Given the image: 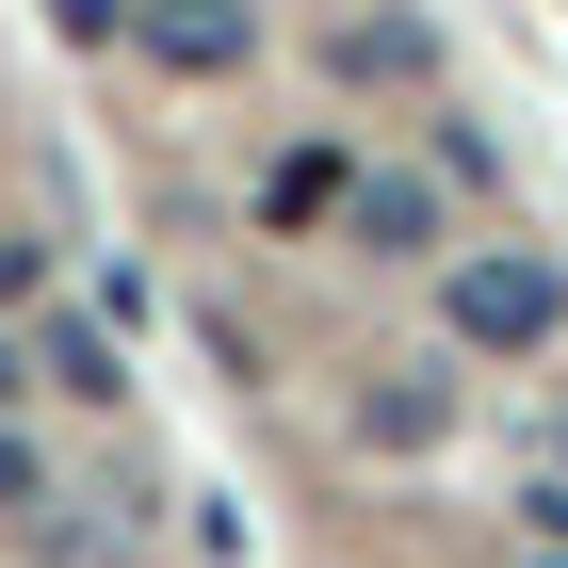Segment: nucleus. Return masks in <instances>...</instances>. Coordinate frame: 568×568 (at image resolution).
<instances>
[{"label":"nucleus","instance_id":"nucleus-1","mask_svg":"<svg viewBox=\"0 0 568 568\" xmlns=\"http://www.w3.org/2000/svg\"><path fill=\"white\" fill-rule=\"evenodd\" d=\"M438 308H455V342H487V357H536V342L568 325L552 261H455V293H438Z\"/></svg>","mask_w":568,"mask_h":568},{"label":"nucleus","instance_id":"nucleus-7","mask_svg":"<svg viewBox=\"0 0 568 568\" xmlns=\"http://www.w3.org/2000/svg\"><path fill=\"white\" fill-rule=\"evenodd\" d=\"M536 520H552V536H568V487H536Z\"/></svg>","mask_w":568,"mask_h":568},{"label":"nucleus","instance_id":"nucleus-6","mask_svg":"<svg viewBox=\"0 0 568 568\" xmlns=\"http://www.w3.org/2000/svg\"><path fill=\"white\" fill-rule=\"evenodd\" d=\"M49 17H65V33H131V0H49Z\"/></svg>","mask_w":568,"mask_h":568},{"label":"nucleus","instance_id":"nucleus-4","mask_svg":"<svg viewBox=\"0 0 568 568\" xmlns=\"http://www.w3.org/2000/svg\"><path fill=\"white\" fill-rule=\"evenodd\" d=\"M342 212H357V244H390V261H406V244H438V212H423V195H406V179H357Z\"/></svg>","mask_w":568,"mask_h":568},{"label":"nucleus","instance_id":"nucleus-2","mask_svg":"<svg viewBox=\"0 0 568 568\" xmlns=\"http://www.w3.org/2000/svg\"><path fill=\"white\" fill-rule=\"evenodd\" d=\"M131 33H146V65H179V82H227V65L261 49V17H244V0H131Z\"/></svg>","mask_w":568,"mask_h":568},{"label":"nucleus","instance_id":"nucleus-5","mask_svg":"<svg viewBox=\"0 0 568 568\" xmlns=\"http://www.w3.org/2000/svg\"><path fill=\"white\" fill-rule=\"evenodd\" d=\"M357 423H374V438H438V423H455V390H438V374H390Z\"/></svg>","mask_w":568,"mask_h":568},{"label":"nucleus","instance_id":"nucleus-3","mask_svg":"<svg viewBox=\"0 0 568 568\" xmlns=\"http://www.w3.org/2000/svg\"><path fill=\"white\" fill-rule=\"evenodd\" d=\"M438 49H423V17H357L342 33V82H423Z\"/></svg>","mask_w":568,"mask_h":568}]
</instances>
